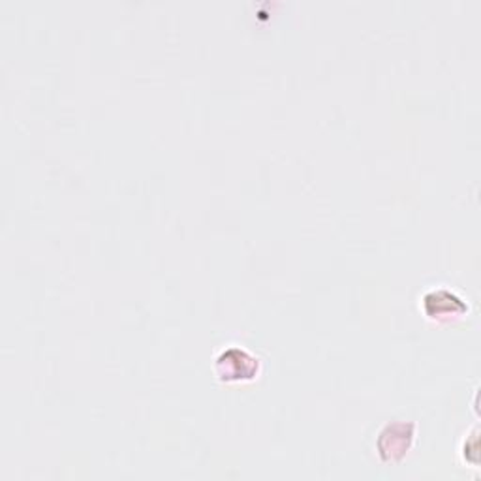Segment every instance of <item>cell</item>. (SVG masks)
<instances>
[{
	"label": "cell",
	"instance_id": "cell-2",
	"mask_svg": "<svg viewBox=\"0 0 481 481\" xmlns=\"http://www.w3.org/2000/svg\"><path fill=\"white\" fill-rule=\"evenodd\" d=\"M386 431L393 436V440L380 433L378 451H380L382 459L389 463L403 459L408 454V449L412 447L414 426H406V423H393V426L386 427Z\"/></svg>",
	"mask_w": 481,
	"mask_h": 481
},
{
	"label": "cell",
	"instance_id": "cell-3",
	"mask_svg": "<svg viewBox=\"0 0 481 481\" xmlns=\"http://www.w3.org/2000/svg\"><path fill=\"white\" fill-rule=\"evenodd\" d=\"M423 308L429 318H449L465 315L466 303L449 290H435L423 297Z\"/></svg>",
	"mask_w": 481,
	"mask_h": 481
},
{
	"label": "cell",
	"instance_id": "cell-1",
	"mask_svg": "<svg viewBox=\"0 0 481 481\" xmlns=\"http://www.w3.org/2000/svg\"><path fill=\"white\" fill-rule=\"evenodd\" d=\"M262 371V361L252 352L230 346L215 361V375L224 384H245L256 380Z\"/></svg>",
	"mask_w": 481,
	"mask_h": 481
}]
</instances>
